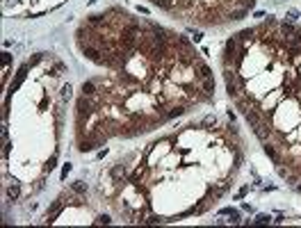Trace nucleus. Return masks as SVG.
Here are the masks:
<instances>
[{"mask_svg":"<svg viewBox=\"0 0 301 228\" xmlns=\"http://www.w3.org/2000/svg\"><path fill=\"white\" fill-rule=\"evenodd\" d=\"M73 192H78V194H82V192H87V185H85V183H80V180H78V183L73 185Z\"/></svg>","mask_w":301,"mask_h":228,"instance_id":"obj_1","label":"nucleus"},{"mask_svg":"<svg viewBox=\"0 0 301 228\" xmlns=\"http://www.w3.org/2000/svg\"><path fill=\"white\" fill-rule=\"evenodd\" d=\"M9 196H11V199L18 196V185H11V187H9Z\"/></svg>","mask_w":301,"mask_h":228,"instance_id":"obj_2","label":"nucleus"},{"mask_svg":"<svg viewBox=\"0 0 301 228\" xmlns=\"http://www.w3.org/2000/svg\"><path fill=\"white\" fill-rule=\"evenodd\" d=\"M265 221H269V214H258L256 217V224H265Z\"/></svg>","mask_w":301,"mask_h":228,"instance_id":"obj_3","label":"nucleus"}]
</instances>
